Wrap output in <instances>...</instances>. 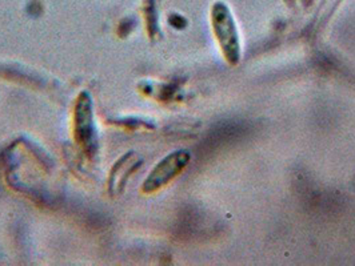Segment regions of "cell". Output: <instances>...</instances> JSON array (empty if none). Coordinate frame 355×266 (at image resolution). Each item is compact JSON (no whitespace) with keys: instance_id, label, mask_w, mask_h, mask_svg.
I'll return each mask as SVG.
<instances>
[{"instance_id":"7a4b0ae2","label":"cell","mask_w":355,"mask_h":266,"mask_svg":"<svg viewBox=\"0 0 355 266\" xmlns=\"http://www.w3.org/2000/svg\"><path fill=\"white\" fill-rule=\"evenodd\" d=\"M191 159L190 152L187 151H175L167 155L155 165L148 178L143 182L142 191L144 193H154L157 191L170 184L174 178H178L189 165Z\"/></svg>"},{"instance_id":"3957f363","label":"cell","mask_w":355,"mask_h":266,"mask_svg":"<svg viewBox=\"0 0 355 266\" xmlns=\"http://www.w3.org/2000/svg\"><path fill=\"white\" fill-rule=\"evenodd\" d=\"M73 125H75V137L86 151L94 149L96 144V128L92 109V99L89 92H80L73 112Z\"/></svg>"},{"instance_id":"277c9868","label":"cell","mask_w":355,"mask_h":266,"mask_svg":"<svg viewBox=\"0 0 355 266\" xmlns=\"http://www.w3.org/2000/svg\"><path fill=\"white\" fill-rule=\"evenodd\" d=\"M142 161V158H139L137 153L130 152L123 155L114 164L108 180V191L111 196L115 197L123 192L128 178L135 171L139 169Z\"/></svg>"},{"instance_id":"6da1fadb","label":"cell","mask_w":355,"mask_h":266,"mask_svg":"<svg viewBox=\"0 0 355 266\" xmlns=\"http://www.w3.org/2000/svg\"><path fill=\"white\" fill-rule=\"evenodd\" d=\"M214 35L218 40L223 57L231 66L241 61V41L235 20L225 3H215L211 10Z\"/></svg>"}]
</instances>
